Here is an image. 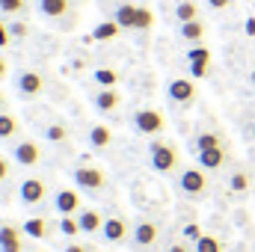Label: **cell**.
Returning a JSON list of instances; mask_svg holds the SVG:
<instances>
[{"label": "cell", "instance_id": "obj_1", "mask_svg": "<svg viewBox=\"0 0 255 252\" xmlns=\"http://www.w3.org/2000/svg\"><path fill=\"white\" fill-rule=\"evenodd\" d=\"M148 163H151L154 172L169 175L178 166V148L172 142H166V139H151V145H148Z\"/></svg>", "mask_w": 255, "mask_h": 252}, {"label": "cell", "instance_id": "obj_2", "mask_svg": "<svg viewBox=\"0 0 255 252\" xmlns=\"http://www.w3.org/2000/svg\"><path fill=\"white\" fill-rule=\"evenodd\" d=\"M178 187H181V193L184 196H190V199H202L205 193H208V169H196V166H190V169H184L181 175H178Z\"/></svg>", "mask_w": 255, "mask_h": 252}, {"label": "cell", "instance_id": "obj_3", "mask_svg": "<svg viewBox=\"0 0 255 252\" xmlns=\"http://www.w3.org/2000/svg\"><path fill=\"white\" fill-rule=\"evenodd\" d=\"M74 184L83 193H101L107 187V172L98 166H77L74 169Z\"/></svg>", "mask_w": 255, "mask_h": 252}, {"label": "cell", "instance_id": "obj_4", "mask_svg": "<svg viewBox=\"0 0 255 252\" xmlns=\"http://www.w3.org/2000/svg\"><path fill=\"white\" fill-rule=\"evenodd\" d=\"M133 127H136V133L154 136V133H160V130L166 127V119H163L160 110L145 107V110H136V113H133Z\"/></svg>", "mask_w": 255, "mask_h": 252}, {"label": "cell", "instance_id": "obj_5", "mask_svg": "<svg viewBox=\"0 0 255 252\" xmlns=\"http://www.w3.org/2000/svg\"><path fill=\"white\" fill-rule=\"evenodd\" d=\"M12 157H15V163L18 166H36L39 160H42V148H39V142H33V139H21L15 148H12Z\"/></svg>", "mask_w": 255, "mask_h": 252}, {"label": "cell", "instance_id": "obj_6", "mask_svg": "<svg viewBox=\"0 0 255 252\" xmlns=\"http://www.w3.org/2000/svg\"><path fill=\"white\" fill-rule=\"evenodd\" d=\"M130 241H133L136 250H148V247H154V244H157V223H151V220H139V223L133 226V232H130Z\"/></svg>", "mask_w": 255, "mask_h": 252}, {"label": "cell", "instance_id": "obj_7", "mask_svg": "<svg viewBox=\"0 0 255 252\" xmlns=\"http://www.w3.org/2000/svg\"><path fill=\"white\" fill-rule=\"evenodd\" d=\"M15 86H18V92H21L24 98H36V95H42V89H45V77H42L39 71H21V74L15 77Z\"/></svg>", "mask_w": 255, "mask_h": 252}, {"label": "cell", "instance_id": "obj_8", "mask_svg": "<svg viewBox=\"0 0 255 252\" xmlns=\"http://www.w3.org/2000/svg\"><path fill=\"white\" fill-rule=\"evenodd\" d=\"M18 196H21L24 205H39V202L48 196V184H45V178H24V181H21V190H18Z\"/></svg>", "mask_w": 255, "mask_h": 252}, {"label": "cell", "instance_id": "obj_9", "mask_svg": "<svg viewBox=\"0 0 255 252\" xmlns=\"http://www.w3.org/2000/svg\"><path fill=\"white\" fill-rule=\"evenodd\" d=\"M128 232H130V229H128L125 217H107V220H104V229H101V235H104L107 244H125Z\"/></svg>", "mask_w": 255, "mask_h": 252}, {"label": "cell", "instance_id": "obj_10", "mask_svg": "<svg viewBox=\"0 0 255 252\" xmlns=\"http://www.w3.org/2000/svg\"><path fill=\"white\" fill-rule=\"evenodd\" d=\"M0 252H24V229L0 226Z\"/></svg>", "mask_w": 255, "mask_h": 252}, {"label": "cell", "instance_id": "obj_11", "mask_svg": "<svg viewBox=\"0 0 255 252\" xmlns=\"http://www.w3.org/2000/svg\"><path fill=\"white\" fill-rule=\"evenodd\" d=\"M166 92H169V98L175 104H190L193 98H196V83H193L190 77H175Z\"/></svg>", "mask_w": 255, "mask_h": 252}, {"label": "cell", "instance_id": "obj_12", "mask_svg": "<svg viewBox=\"0 0 255 252\" xmlns=\"http://www.w3.org/2000/svg\"><path fill=\"white\" fill-rule=\"evenodd\" d=\"M54 208H57L63 217L77 214V211H80V193H77V190H60L57 199H54Z\"/></svg>", "mask_w": 255, "mask_h": 252}, {"label": "cell", "instance_id": "obj_13", "mask_svg": "<svg viewBox=\"0 0 255 252\" xmlns=\"http://www.w3.org/2000/svg\"><path fill=\"white\" fill-rule=\"evenodd\" d=\"M77 223H80V232H83V235H95V232H101V229H104V217H101L95 208L80 211Z\"/></svg>", "mask_w": 255, "mask_h": 252}, {"label": "cell", "instance_id": "obj_14", "mask_svg": "<svg viewBox=\"0 0 255 252\" xmlns=\"http://www.w3.org/2000/svg\"><path fill=\"white\" fill-rule=\"evenodd\" d=\"M39 12L45 18H65L71 12V0H39Z\"/></svg>", "mask_w": 255, "mask_h": 252}, {"label": "cell", "instance_id": "obj_15", "mask_svg": "<svg viewBox=\"0 0 255 252\" xmlns=\"http://www.w3.org/2000/svg\"><path fill=\"white\" fill-rule=\"evenodd\" d=\"M223 163H226V148L220 145V148H208V151H199V166L202 169H223Z\"/></svg>", "mask_w": 255, "mask_h": 252}, {"label": "cell", "instance_id": "obj_16", "mask_svg": "<svg viewBox=\"0 0 255 252\" xmlns=\"http://www.w3.org/2000/svg\"><path fill=\"white\" fill-rule=\"evenodd\" d=\"M136 12H139V6H133V3H122L119 9H116V24L122 27V30H136Z\"/></svg>", "mask_w": 255, "mask_h": 252}, {"label": "cell", "instance_id": "obj_17", "mask_svg": "<svg viewBox=\"0 0 255 252\" xmlns=\"http://www.w3.org/2000/svg\"><path fill=\"white\" fill-rule=\"evenodd\" d=\"M119 101H122V98H119L116 89H101V92L95 95V107H98L101 113H113V110L119 107Z\"/></svg>", "mask_w": 255, "mask_h": 252}, {"label": "cell", "instance_id": "obj_18", "mask_svg": "<svg viewBox=\"0 0 255 252\" xmlns=\"http://www.w3.org/2000/svg\"><path fill=\"white\" fill-rule=\"evenodd\" d=\"M89 142H92V148H107L110 142H113V130L107 125H92L89 130Z\"/></svg>", "mask_w": 255, "mask_h": 252}, {"label": "cell", "instance_id": "obj_19", "mask_svg": "<svg viewBox=\"0 0 255 252\" xmlns=\"http://www.w3.org/2000/svg\"><path fill=\"white\" fill-rule=\"evenodd\" d=\"M119 30H122V27H119L116 21H101V24L95 27V33H92V39H95V42H110V39L119 36Z\"/></svg>", "mask_w": 255, "mask_h": 252}, {"label": "cell", "instance_id": "obj_20", "mask_svg": "<svg viewBox=\"0 0 255 252\" xmlns=\"http://www.w3.org/2000/svg\"><path fill=\"white\" fill-rule=\"evenodd\" d=\"M24 235L36 238V241H45V238H48V220H42V217L27 220V223H24Z\"/></svg>", "mask_w": 255, "mask_h": 252}, {"label": "cell", "instance_id": "obj_21", "mask_svg": "<svg viewBox=\"0 0 255 252\" xmlns=\"http://www.w3.org/2000/svg\"><path fill=\"white\" fill-rule=\"evenodd\" d=\"M223 145V136L217 130H205L196 136V151H208V148H220Z\"/></svg>", "mask_w": 255, "mask_h": 252}, {"label": "cell", "instance_id": "obj_22", "mask_svg": "<svg viewBox=\"0 0 255 252\" xmlns=\"http://www.w3.org/2000/svg\"><path fill=\"white\" fill-rule=\"evenodd\" d=\"M18 130H21L18 116H12V113H0V139H9V136H15Z\"/></svg>", "mask_w": 255, "mask_h": 252}, {"label": "cell", "instance_id": "obj_23", "mask_svg": "<svg viewBox=\"0 0 255 252\" xmlns=\"http://www.w3.org/2000/svg\"><path fill=\"white\" fill-rule=\"evenodd\" d=\"M175 18H178L181 24H187V21H196V18H199V6H196L193 0H181V3L175 6Z\"/></svg>", "mask_w": 255, "mask_h": 252}, {"label": "cell", "instance_id": "obj_24", "mask_svg": "<svg viewBox=\"0 0 255 252\" xmlns=\"http://www.w3.org/2000/svg\"><path fill=\"white\" fill-rule=\"evenodd\" d=\"M202 36H205V24H202L199 18L181 24V39H187V42H202Z\"/></svg>", "mask_w": 255, "mask_h": 252}, {"label": "cell", "instance_id": "obj_25", "mask_svg": "<svg viewBox=\"0 0 255 252\" xmlns=\"http://www.w3.org/2000/svg\"><path fill=\"white\" fill-rule=\"evenodd\" d=\"M229 187L235 190V193H247V190L253 187V175L250 172H232V178H229Z\"/></svg>", "mask_w": 255, "mask_h": 252}, {"label": "cell", "instance_id": "obj_26", "mask_svg": "<svg viewBox=\"0 0 255 252\" xmlns=\"http://www.w3.org/2000/svg\"><path fill=\"white\" fill-rule=\"evenodd\" d=\"M193 250L196 252H223V244L211 235H202L199 241H193Z\"/></svg>", "mask_w": 255, "mask_h": 252}, {"label": "cell", "instance_id": "obj_27", "mask_svg": "<svg viewBox=\"0 0 255 252\" xmlns=\"http://www.w3.org/2000/svg\"><path fill=\"white\" fill-rule=\"evenodd\" d=\"M95 80L101 83V89H113V86L119 83V74H116L113 68H98V71H95Z\"/></svg>", "mask_w": 255, "mask_h": 252}, {"label": "cell", "instance_id": "obj_28", "mask_svg": "<svg viewBox=\"0 0 255 252\" xmlns=\"http://www.w3.org/2000/svg\"><path fill=\"white\" fill-rule=\"evenodd\" d=\"M151 24H154L151 9L148 6H139V12H136V30H151Z\"/></svg>", "mask_w": 255, "mask_h": 252}, {"label": "cell", "instance_id": "obj_29", "mask_svg": "<svg viewBox=\"0 0 255 252\" xmlns=\"http://www.w3.org/2000/svg\"><path fill=\"white\" fill-rule=\"evenodd\" d=\"M60 232H63V235H68V238L80 235V223L74 220V214H68V217H63V220H60Z\"/></svg>", "mask_w": 255, "mask_h": 252}, {"label": "cell", "instance_id": "obj_30", "mask_svg": "<svg viewBox=\"0 0 255 252\" xmlns=\"http://www.w3.org/2000/svg\"><path fill=\"white\" fill-rule=\"evenodd\" d=\"M24 9H27V0H0V12L6 15H18Z\"/></svg>", "mask_w": 255, "mask_h": 252}, {"label": "cell", "instance_id": "obj_31", "mask_svg": "<svg viewBox=\"0 0 255 252\" xmlns=\"http://www.w3.org/2000/svg\"><path fill=\"white\" fill-rule=\"evenodd\" d=\"M187 60H190V63H211V51L202 48V45H199V48H190V51H187Z\"/></svg>", "mask_w": 255, "mask_h": 252}, {"label": "cell", "instance_id": "obj_32", "mask_svg": "<svg viewBox=\"0 0 255 252\" xmlns=\"http://www.w3.org/2000/svg\"><path fill=\"white\" fill-rule=\"evenodd\" d=\"M48 139H51V142H65V139H68L65 125H48Z\"/></svg>", "mask_w": 255, "mask_h": 252}, {"label": "cell", "instance_id": "obj_33", "mask_svg": "<svg viewBox=\"0 0 255 252\" xmlns=\"http://www.w3.org/2000/svg\"><path fill=\"white\" fill-rule=\"evenodd\" d=\"M9 33H12L15 39H24V36H27V24H24V21H15V24H9Z\"/></svg>", "mask_w": 255, "mask_h": 252}, {"label": "cell", "instance_id": "obj_34", "mask_svg": "<svg viewBox=\"0 0 255 252\" xmlns=\"http://www.w3.org/2000/svg\"><path fill=\"white\" fill-rule=\"evenodd\" d=\"M190 74H193V77H199V80H202V77L208 74V63H190Z\"/></svg>", "mask_w": 255, "mask_h": 252}, {"label": "cell", "instance_id": "obj_35", "mask_svg": "<svg viewBox=\"0 0 255 252\" xmlns=\"http://www.w3.org/2000/svg\"><path fill=\"white\" fill-rule=\"evenodd\" d=\"M63 252H95V247L92 244H68Z\"/></svg>", "mask_w": 255, "mask_h": 252}, {"label": "cell", "instance_id": "obj_36", "mask_svg": "<svg viewBox=\"0 0 255 252\" xmlns=\"http://www.w3.org/2000/svg\"><path fill=\"white\" fill-rule=\"evenodd\" d=\"M9 39H12V33H9V27L0 21V48H6V45H9Z\"/></svg>", "mask_w": 255, "mask_h": 252}, {"label": "cell", "instance_id": "obj_37", "mask_svg": "<svg viewBox=\"0 0 255 252\" xmlns=\"http://www.w3.org/2000/svg\"><path fill=\"white\" fill-rule=\"evenodd\" d=\"M184 235H187L190 241H199V238H202V232H199V226H187V229H184Z\"/></svg>", "mask_w": 255, "mask_h": 252}, {"label": "cell", "instance_id": "obj_38", "mask_svg": "<svg viewBox=\"0 0 255 252\" xmlns=\"http://www.w3.org/2000/svg\"><path fill=\"white\" fill-rule=\"evenodd\" d=\"M208 6H211V9H229L232 0H208Z\"/></svg>", "mask_w": 255, "mask_h": 252}, {"label": "cell", "instance_id": "obj_39", "mask_svg": "<svg viewBox=\"0 0 255 252\" xmlns=\"http://www.w3.org/2000/svg\"><path fill=\"white\" fill-rule=\"evenodd\" d=\"M6 175H9V163H6V160H3V157H0V181H3V178H6Z\"/></svg>", "mask_w": 255, "mask_h": 252}, {"label": "cell", "instance_id": "obj_40", "mask_svg": "<svg viewBox=\"0 0 255 252\" xmlns=\"http://www.w3.org/2000/svg\"><path fill=\"white\" fill-rule=\"evenodd\" d=\"M169 252H190V247H187V244H172Z\"/></svg>", "mask_w": 255, "mask_h": 252}, {"label": "cell", "instance_id": "obj_41", "mask_svg": "<svg viewBox=\"0 0 255 252\" xmlns=\"http://www.w3.org/2000/svg\"><path fill=\"white\" fill-rule=\"evenodd\" d=\"M247 36H255V18H247Z\"/></svg>", "mask_w": 255, "mask_h": 252}, {"label": "cell", "instance_id": "obj_42", "mask_svg": "<svg viewBox=\"0 0 255 252\" xmlns=\"http://www.w3.org/2000/svg\"><path fill=\"white\" fill-rule=\"evenodd\" d=\"M6 71H9V65H6V60L0 57V77H6Z\"/></svg>", "mask_w": 255, "mask_h": 252}, {"label": "cell", "instance_id": "obj_43", "mask_svg": "<svg viewBox=\"0 0 255 252\" xmlns=\"http://www.w3.org/2000/svg\"><path fill=\"white\" fill-rule=\"evenodd\" d=\"M3 101H6V95H3V92H0V107H3Z\"/></svg>", "mask_w": 255, "mask_h": 252}, {"label": "cell", "instance_id": "obj_44", "mask_svg": "<svg viewBox=\"0 0 255 252\" xmlns=\"http://www.w3.org/2000/svg\"><path fill=\"white\" fill-rule=\"evenodd\" d=\"M250 133H253V139H255V122H253V127H250Z\"/></svg>", "mask_w": 255, "mask_h": 252}, {"label": "cell", "instance_id": "obj_45", "mask_svg": "<svg viewBox=\"0 0 255 252\" xmlns=\"http://www.w3.org/2000/svg\"><path fill=\"white\" fill-rule=\"evenodd\" d=\"M250 80H253V86H255V71H253V74H250Z\"/></svg>", "mask_w": 255, "mask_h": 252}, {"label": "cell", "instance_id": "obj_46", "mask_svg": "<svg viewBox=\"0 0 255 252\" xmlns=\"http://www.w3.org/2000/svg\"><path fill=\"white\" fill-rule=\"evenodd\" d=\"M33 252H42V250H33Z\"/></svg>", "mask_w": 255, "mask_h": 252}]
</instances>
